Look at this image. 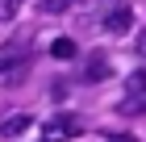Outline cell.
Here are the masks:
<instances>
[{
	"label": "cell",
	"instance_id": "3957f363",
	"mask_svg": "<svg viewBox=\"0 0 146 142\" xmlns=\"http://www.w3.org/2000/svg\"><path fill=\"white\" fill-rule=\"evenodd\" d=\"M29 121H34L29 113H17V117H9L4 125H0V134H4V138H21V134L29 130Z\"/></svg>",
	"mask_w": 146,
	"mask_h": 142
},
{
	"label": "cell",
	"instance_id": "ba28073f",
	"mask_svg": "<svg viewBox=\"0 0 146 142\" xmlns=\"http://www.w3.org/2000/svg\"><path fill=\"white\" fill-rule=\"evenodd\" d=\"M71 4H75V0H38V9H42V13H67Z\"/></svg>",
	"mask_w": 146,
	"mask_h": 142
},
{
	"label": "cell",
	"instance_id": "5b68a950",
	"mask_svg": "<svg viewBox=\"0 0 146 142\" xmlns=\"http://www.w3.org/2000/svg\"><path fill=\"white\" fill-rule=\"evenodd\" d=\"M58 134H79V121H75V117H58V121H50V138L58 142Z\"/></svg>",
	"mask_w": 146,
	"mask_h": 142
},
{
	"label": "cell",
	"instance_id": "277c9868",
	"mask_svg": "<svg viewBox=\"0 0 146 142\" xmlns=\"http://www.w3.org/2000/svg\"><path fill=\"white\" fill-rule=\"evenodd\" d=\"M25 59L21 63H0V84H17V79H25Z\"/></svg>",
	"mask_w": 146,
	"mask_h": 142
},
{
	"label": "cell",
	"instance_id": "7a4b0ae2",
	"mask_svg": "<svg viewBox=\"0 0 146 142\" xmlns=\"http://www.w3.org/2000/svg\"><path fill=\"white\" fill-rule=\"evenodd\" d=\"M84 79H88V84L109 79V59H104V55H92V59H88V71H84Z\"/></svg>",
	"mask_w": 146,
	"mask_h": 142
},
{
	"label": "cell",
	"instance_id": "8fae6325",
	"mask_svg": "<svg viewBox=\"0 0 146 142\" xmlns=\"http://www.w3.org/2000/svg\"><path fill=\"white\" fill-rule=\"evenodd\" d=\"M50 142H54V138H50Z\"/></svg>",
	"mask_w": 146,
	"mask_h": 142
},
{
	"label": "cell",
	"instance_id": "6da1fadb",
	"mask_svg": "<svg viewBox=\"0 0 146 142\" xmlns=\"http://www.w3.org/2000/svg\"><path fill=\"white\" fill-rule=\"evenodd\" d=\"M134 29V9L129 4H117V9L104 13V33H129Z\"/></svg>",
	"mask_w": 146,
	"mask_h": 142
},
{
	"label": "cell",
	"instance_id": "9c48e42d",
	"mask_svg": "<svg viewBox=\"0 0 146 142\" xmlns=\"http://www.w3.org/2000/svg\"><path fill=\"white\" fill-rule=\"evenodd\" d=\"M17 9H21V0H0V21H13Z\"/></svg>",
	"mask_w": 146,
	"mask_h": 142
},
{
	"label": "cell",
	"instance_id": "8992f818",
	"mask_svg": "<svg viewBox=\"0 0 146 142\" xmlns=\"http://www.w3.org/2000/svg\"><path fill=\"white\" fill-rule=\"evenodd\" d=\"M125 92H129V96H142L146 92V71H129V75H125Z\"/></svg>",
	"mask_w": 146,
	"mask_h": 142
},
{
	"label": "cell",
	"instance_id": "52a82bcc",
	"mask_svg": "<svg viewBox=\"0 0 146 142\" xmlns=\"http://www.w3.org/2000/svg\"><path fill=\"white\" fill-rule=\"evenodd\" d=\"M50 55L54 59H75V42H71V38H58V42L50 46Z\"/></svg>",
	"mask_w": 146,
	"mask_h": 142
},
{
	"label": "cell",
	"instance_id": "30bf717a",
	"mask_svg": "<svg viewBox=\"0 0 146 142\" xmlns=\"http://www.w3.org/2000/svg\"><path fill=\"white\" fill-rule=\"evenodd\" d=\"M138 50H142V59H146V33H142V42H138Z\"/></svg>",
	"mask_w": 146,
	"mask_h": 142
}]
</instances>
